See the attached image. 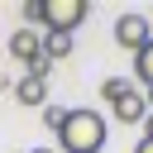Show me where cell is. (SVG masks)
<instances>
[{
    "label": "cell",
    "instance_id": "6da1fadb",
    "mask_svg": "<svg viewBox=\"0 0 153 153\" xmlns=\"http://www.w3.org/2000/svg\"><path fill=\"white\" fill-rule=\"evenodd\" d=\"M105 115L100 110H67L62 124H57V139H62V153H100L105 148Z\"/></svg>",
    "mask_w": 153,
    "mask_h": 153
},
{
    "label": "cell",
    "instance_id": "7a4b0ae2",
    "mask_svg": "<svg viewBox=\"0 0 153 153\" xmlns=\"http://www.w3.org/2000/svg\"><path fill=\"white\" fill-rule=\"evenodd\" d=\"M115 43H120L124 53H139V48H148V43H153V24H148V14H139V10H124V14L115 19Z\"/></svg>",
    "mask_w": 153,
    "mask_h": 153
},
{
    "label": "cell",
    "instance_id": "3957f363",
    "mask_svg": "<svg viewBox=\"0 0 153 153\" xmlns=\"http://www.w3.org/2000/svg\"><path fill=\"white\" fill-rule=\"evenodd\" d=\"M86 19V0H43V29L48 33H72Z\"/></svg>",
    "mask_w": 153,
    "mask_h": 153
},
{
    "label": "cell",
    "instance_id": "277c9868",
    "mask_svg": "<svg viewBox=\"0 0 153 153\" xmlns=\"http://www.w3.org/2000/svg\"><path fill=\"white\" fill-rule=\"evenodd\" d=\"M110 115H115L120 124H143V120H148V100H143L139 86H134V91H124V96L110 105Z\"/></svg>",
    "mask_w": 153,
    "mask_h": 153
},
{
    "label": "cell",
    "instance_id": "5b68a950",
    "mask_svg": "<svg viewBox=\"0 0 153 153\" xmlns=\"http://www.w3.org/2000/svg\"><path fill=\"white\" fill-rule=\"evenodd\" d=\"M10 91H14L19 105H43V100H48V76H33V72H29V76H19Z\"/></svg>",
    "mask_w": 153,
    "mask_h": 153
},
{
    "label": "cell",
    "instance_id": "8992f818",
    "mask_svg": "<svg viewBox=\"0 0 153 153\" xmlns=\"http://www.w3.org/2000/svg\"><path fill=\"white\" fill-rule=\"evenodd\" d=\"M134 76H139V86H148V91H153V43L134 53Z\"/></svg>",
    "mask_w": 153,
    "mask_h": 153
},
{
    "label": "cell",
    "instance_id": "52a82bcc",
    "mask_svg": "<svg viewBox=\"0 0 153 153\" xmlns=\"http://www.w3.org/2000/svg\"><path fill=\"white\" fill-rule=\"evenodd\" d=\"M72 53V33H48L43 38V57L53 62V57H67Z\"/></svg>",
    "mask_w": 153,
    "mask_h": 153
},
{
    "label": "cell",
    "instance_id": "ba28073f",
    "mask_svg": "<svg viewBox=\"0 0 153 153\" xmlns=\"http://www.w3.org/2000/svg\"><path fill=\"white\" fill-rule=\"evenodd\" d=\"M124 91H134V81H124V76H110V81H100V96H105L110 105H115Z\"/></svg>",
    "mask_w": 153,
    "mask_h": 153
},
{
    "label": "cell",
    "instance_id": "9c48e42d",
    "mask_svg": "<svg viewBox=\"0 0 153 153\" xmlns=\"http://www.w3.org/2000/svg\"><path fill=\"white\" fill-rule=\"evenodd\" d=\"M43 24V0H24V29Z\"/></svg>",
    "mask_w": 153,
    "mask_h": 153
},
{
    "label": "cell",
    "instance_id": "30bf717a",
    "mask_svg": "<svg viewBox=\"0 0 153 153\" xmlns=\"http://www.w3.org/2000/svg\"><path fill=\"white\" fill-rule=\"evenodd\" d=\"M62 115H67V110H57V105H48V110H43V124H48V129L57 134V124H62Z\"/></svg>",
    "mask_w": 153,
    "mask_h": 153
},
{
    "label": "cell",
    "instance_id": "8fae6325",
    "mask_svg": "<svg viewBox=\"0 0 153 153\" xmlns=\"http://www.w3.org/2000/svg\"><path fill=\"white\" fill-rule=\"evenodd\" d=\"M134 153H153V139H139V143H134Z\"/></svg>",
    "mask_w": 153,
    "mask_h": 153
},
{
    "label": "cell",
    "instance_id": "7c38bea8",
    "mask_svg": "<svg viewBox=\"0 0 153 153\" xmlns=\"http://www.w3.org/2000/svg\"><path fill=\"white\" fill-rule=\"evenodd\" d=\"M143 139H153V110H148V120H143Z\"/></svg>",
    "mask_w": 153,
    "mask_h": 153
},
{
    "label": "cell",
    "instance_id": "4fadbf2b",
    "mask_svg": "<svg viewBox=\"0 0 153 153\" xmlns=\"http://www.w3.org/2000/svg\"><path fill=\"white\" fill-rule=\"evenodd\" d=\"M143 100H148V110H153V91H148V96H143Z\"/></svg>",
    "mask_w": 153,
    "mask_h": 153
},
{
    "label": "cell",
    "instance_id": "5bb4252c",
    "mask_svg": "<svg viewBox=\"0 0 153 153\" xmlns=\"http://www.w3.org/2000/svg\"><path fill=\"white\" fill-rule=\"evenodd\" d=\"M29 153H48V148H29Z\"/></svg>",
    "mask_w": 153,
    "mask_h": 153
},
{
    "label": "cell",
    "instance_id": "9a60e30c",
    "mask_svg": "<svg viewBox=\"0 0 153 153\" xmlns=\"http://www.w3.org/2000/svg\"><path fill=\"white\" fill-rule=\"evenodd\" d=\"M148 24H153V19H148Z\"/></svg>",
    "mask_w": 153,
    "mask_h": 153
}]
</instances>
